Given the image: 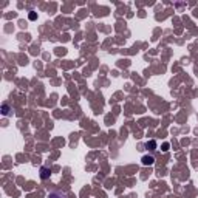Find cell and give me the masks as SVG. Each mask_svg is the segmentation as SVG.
I'll list each match as a JSON object with an SVG mask.
<instances>
[{
    "instance_id": "2",
    "label": "cell",
    "mask_w": 198,
    "mask_h": 198,
    "mask_svg": "<svg viewBox=\"0 0 198 198\" xmlns=\"http://www.w3.org/2000/svg\"><path fill=\"white\" fill-rule=\"evenodd\" d=\"M50 175H51V170H50V169H47V167H40V178H42V180L50 178Z\"/></svg>"
},
{
    "instance_id": "6",
    "label": "cell",
    "mask_w": 198,
    "mask_h": 198,
    "mask_svg": "<svg viewBox=\"0 0 198 198\" xmlns=\"http://www.w3.org/2000/svg\"><path fill=\"white\" fill-rule=\"evenodd\" d=\"M169 147H170V146H169V143H164V144H162V152H167Z\"/></svg>"
},
{
    "instance_id": "3",
    "label": "cell",
    "mask_w": 198,
    "mask_h": 198,
    "mask_svg": "<svg viewBox=\"0 0 198 198\" xmlns=\"http://www.w3.org/2000/svg\"><path fill=\"white\" fill-rule=\"evenodd\" d=\"M141 161H143L144 166H152L155 162V158L153 156H143V160H141Z\"/></svg>"
},
{
    "instance_id": "1",
    "label": "cell",
    "mask_w": 198,
    "mask_h": 198,
    "mask_svg": "<svg viewBox=\"0 0 198 198\" xmlns=\"http://www.w3.org/2000/svg\"><path fill=\"white\" fill-rule=\"evenodd\" d=\"M48 198H67V195L61 190H53V192L48 193Z\"/></svg>"
},
{
    "instance_id": "4",
    "label": "cell",
    "mask_w": 198,
    "mask_h": 198,
    "mask_svg": "<svg viewBox=\"0 0 198 198\" xmlns=\"http://www.w3.org/2000/svg\"><path fill=\"white\" fill-rule=\"evenodd\" d=\"M146 148L147 150H155V148H156V141H148L146 144Z\"/></svg>"
},
{
    "instance_id": "7",
    "label": "cell",
    "mask_w": 198,
    "mask_h": 198,
    "mask_svg": "<svg viewBox=\"0 0 198 198\" xmlns=\"http://www.w3.org/2000/svg\"><path fill=\"white\" fill-rule=\"evenodd\" d=\"M34 19H36V14L31 13V14H30V20H34Z\"/></svg>"
},
{
    "instance_id": "5",
    "label": "cell",
    "mask_w": 198,
    "mask_h": 198,
    "mask_svg": "<svg viewBox=\"0 0 198 198\" xmlns=\"http://www.w3.org/2000/svg\"><path fill=\"white\" fill-rule=\"evenodd\" d=\"M2 113H3L5 116L9 113V108H8V105H6V104H3V105H2Z\"/></svg>"
}]
</instances>
